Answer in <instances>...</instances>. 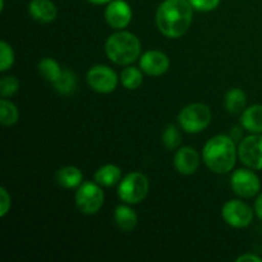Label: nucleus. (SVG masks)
Instances as JSON below:
<instances>
[{
    "instance_id": "f257e3e1",
    "label": "nucleus",
    "mask_w": 262,
    "mask_h": 262,
    "mask_svg": "<svg viewBox=\"0 0 262 262\" xmlns=\"http://www.w3.org/2000/svg\"><path fill=\"white\" fill-rule=\"evenodd\" d=\"M193 10L188 0H164L156 9V26L165 37H182L191 27Z\"/></svg>"
},
{
    "instance_id": "f03ea898",
    "label": "nucleus",
    "mask_w": 262,
    "mask_h": 262,
    "mask_svg": "<svg viewBox=\"0 0 262 262\" xmlns=\"http://www.w3.org/2000/svg\"><path fill=\"white\" fill-rule=\"evenodd\" d=\"M238 147L228 135H217L210 138L202 148L205 165L216 174H227L235 166Z\"/></svg>"
},
{
    "instance_id": "7ed1b4c3",
    "label": "nucleus",
    "mask_w": 262,
    "mask_h": 262,
    "mask_svg": "<svg viewBox=\"0 0 262 262\" xmlns=\"http://www.w3.org/2000/svg\"><path fill=\"white\" fill-rule=\"evenodd\" d=\"M105 54L117 66H130L141 54V41L135 33L119 30L112 33L105 42Z\"/></svg>"
},
{
    "instance_id": "20e7f679",
    "label": "nucleus",
    "mask_w": 262,
    "mask_h": 262,
    "mask_svg": "<svg viewBox=\"0 0 262 262\" xmlns=\"http://www.w3.org/2000/svg\"><path fill=\"white\" fill-rule=\"evenodd\" d=\"M150 182L143 173L133 171L123 177L118 186V197L128 205H137L147 197Z\"/></svg>"
},
{
    "instance_id": "39448f33",
    "label": "nucleus",
    "mask_w": 262,
    "mask_h": 262,
    "mask_svg": "<svg viewBox=\"0 0 262 262\" xmlns=\"http://www.w3.org/2000/svg\"><path fill=\"white\" fill-rule=\"evenodd\" d=\"M211 123V110L207 105L194 102L184 106L178 114V124L184 132L200 133Z\"/></svg>"
},
{
    "instance_id": "423d86ee",
    "label": "nucleus",
    "mask_w": 262,
    "mask_h": 262,
    "mask_svg": "<svg viewBox=\"0 0 262 262\" xmlns=\"http://www.w3.org/2000/svg\"><path fill=\"white\" fill-rule=\"evenodd\" d=\"M105 194L101 186L96 182H83L77 188L74 202L79 212L84 215H95L104 206Z\"/></svg>"
},
{
    "instance_id": "0eeeda50",
    "label": "nucleus",
    "mask_w": 262,
    "mask_h": 262,
    "mask_svg": "<svg viewBox=\"0 0 262 262\" xmlns=\"http://www.w3.org/2000/svg\"><path fill=\"white\" fill-rule=\"evenodd\" d=\"M255 210L242 200H230L222 207V217L229 227L243 229L253 222Z\"/></svg>"
},
{
    "instance_id": "6e6552de",
    "label": "nucleus",
    "mask_w": 262,
    "mask_h": 262,
    "mask_svg": "<svg viewBox=\"0 0 262 262\" xmlns=\"http://www.w3.org/2000/svg\"><path fill=\"white\" fill-rule=\"evenodd\" d=\"M119 77L110 67L96 64L91 67L86 74V82L90 89L97 94H112L115 91Z\"/></svg>"
},
{
    "instance_id": "1a4fd4ad",
    "label": "nucleus",
    "mask_w": 262,
    "mask_h": 262,
    "mask_svg": "<svg viewBox=\"0 0 262 262\" xmlns=\"http://www.w3.org/2000/svg\"><path fill=\"white\" fill-rule=\"evenodd\" d=\"M230 187L237 196L252 199L261 191V181L253 169H237L230 177Z\"/></svg>"
},
{
    "instance_id": "9d476101",
    "label": "nucleus",
    "mask_w": 262,
    "mask_h": 262,
    "mask_svg": "<svg viewBox=\"0 0 262 262\" xmlns=\"http://www.w3.org/2000/svg\"><path fill=\"white\" fill-rule=\"evenodd\" d=\"M238 158L247 168L262 170V133H251L241 140Z\"/></svg>"
},
{
    "instance_id": "9b49d317",
    "label": "nucleus",
    "mask_w": 262,
    "mask_h": 262,
    "mask_svg": "<svg viewBox=\"0 0 262 262\" xmlns=\"http://www.w3.org/2000/svg\"><path fill=\"white\" fill-rule=\"evenodd\" d=\"M133 12L125 0H112L105 8V20L113 30H124L132 22Z\"/></svg>"
},
{
    "instance_id": "f8f14e48",
    "label": "nucleus",
    "mask_w": 262,
    "mask_h": 262,
    "mask_svg": "<svg viewBox=\"0 0 262 262\" xmlns=\"http://www.w3.org/2000/svg\"><path fill=\"white\" fill-rule=\"evenodd\" d=\"M170 60L163 51L148 50L140 56V68L147 76L159 77L168 72Z\"/></svg>"
},
{
    "instance_id": "ddd939ff",
    "label": "nucleus",
    "mask_w": 262,
    "mask_h": 262,
    "mask_svg": "<svg viewBox=\"0 0 262 262\" xmlns=\"http://www.w3.org/2000/svg\"><path fill=\"white\" fill-rule=\"evenodd\" d=\"M174 168L182 176H192L200 166V155L192 146H182L174 155Z\"/></svg>"
},
{
    "instance_id": "4468645a",
    "label": "nucleus",
    "mask_w": 262,
    "mask_h": 262,
    "mask_svg": "<svg viewBox=\"0 0 262 262\" xmlns=\"http://www.w3.org/2000/svg\"><path fill=\"white\" fill-rule=\"evenodd\" d=\"M28 14L40 23H51L58 17V8L51 0H31L28 3Z\"/></svg>"
},
{
    "instance_id": "2eb2a0df",
    "label": "nucleus",
    "mask_w": 262,
    "mask_h": 262,
    "mask_svg": "<svg viewBox=\"0 0 262 262\" xmlns=\"http://www.w3.org/2000/svg\"><path fill=\"white\" fill-rule=\"evenodd\" d=\"M241 127L248 133H262V105L246 107L241 114Z\"/></svg>"
},
{
    "instance_id": "dca6fc26",
    "label": "nucleus",
    "mask_w": 262,
    "mask_h": 262,
    "mask_svg": "<svg viewBox=\"0 0 262 262\" xmlns=\"http://www.w3.org/2000/svg\"><path fill=\"white\" fill-rule=\"evenodd\" d=\"M58 184L63 188L73 189L78 188L83 183V174L79 168L74 165H67L59 169L55 174Z\"/></svg>"
},
{
    "instance_id": "f3484780",
    "label": "nucleus",
    "mask_w": 262,
    "mask_h": 262,
    "mask_svg": "<svg viewBox=\"0 0 262 262\" xmlns=\"http://www.w3.org/2000/svg\"><path fill=\"white\" fill-rule=\"evenodd\" d=\"M114 220L117 227L123 232H132L138 224V216L130 205H118L114 210Z\"/></svg>"
},
{
    "instance_id": "a211bd4d",
    "label": "nucleus",
    "mask_w": 262,
    "mask_h": 262,
    "mask_svg": "<svg viewBox=\"0 0 262 262\" xmlns=\"http://www.w3.org/2000/svg\"><path fill=\"white\" fill-rule=\"evenodd\" d=\"M122 169L115 164H105L100 166L94 174V179L101 187H114L122 181Z\"/></svg>"
},
{
    "instance_id": "6ab92c4d",
    "label": "nucleus",
    "mask_w": 262,
    "mask_h": 262,
    "mask_svg": "<svg viewBox=\"0 0 262 262\" xmlns=\"http://www.w3.org/2000/svg\"><path fill=\"white\" fill-rule=\"evenodd\" d=\"M247 105V95L242 89H230L224 96V107L229 114L238 115L242 114Z\"/></svg>"
},
{
    "instance_id": "aec40b11",
    "label": "nucleus",
    "mask_w": 262,
    "mask_h": 262,
    "mask_svg": "<svg viewBox=\"0 0 262 262\" xmlns=\"http://www.w3.org/2000/svg\"><path fill=\"white\" fill-rule=\"evenodd\" d=\"M77 83H78V79H77L76 73L69 69H63L59 78L53 83V87L59 95L68 96L76 91Z\"/></svg>"
},
{
    "instance_id": "412c9836",
    "label": "nucleus",
    "mask_w": 262,
    "mask_h": 262,
    "mask_svg": "<svg viewBox=\"0 0 262 262\" xmlns=\"http://www.w3.org/2000/svg\"><path fill=\"white\" fill-rule=\"evenodd\" d=\"M119 79L124 89L133 91V90L140 89L141 84L143 83V72L141 68L127 66L120 72Z\"/></svg>"
},
{
    "instance_id": "4be33fe9",
    "label": "nucleus",
    "mask_w": 262,
    "mask_h": 262,
    "mask_svg": "<svg viewBox=\"0 0 262 262\" xmlns=\"http://www.w3.org/2000/svg\"><path fill=\"white\" fill-rule=\"evenodd\" d=\"M37 71L43 79H46V81L53 84L59 78L63 69H61V67L59 66V63L55 59L43 58L38 61Z\"/></svg>"
},
{
    "instance_id": "5701e85b",
    "label": "nucleus",
    "mask_w": 262,
    "mask_h": 262,
    "mask_svg": "<svg viewBox=\"0 0 262 262\" xmlns=\"http://www.w3.org/2000/svg\"><path fill=\"white\" fill-rule=\"evenodd\" d=\"M19 120L18 107L7 97L0 100V123L4 127H12Z\"/></svg>"
},
{
    "instance_id": "b1692460",
    "label": "nucleus",
    "mask_w": 262,
    "mask_h": 262,
    "mask_svg": "<svg viewBox=\"0 0 262 262\" xmlns=\"http://www.w3.org/2000/svg\"><path fill=\"white\" fill-rule=\"evenodd\" d=\"M163 143L168 150H177L182 143V135L178 127L174 124H169L163 132Z\"/></svg>"
},
{
    "instance_id": "393cba45",
    "label": "nucleus",
    "mask_w": 262,
    "mask_h": 262,
    "mask_svg": "<svg viewBox=\"0 0 262 262\" xmlns=\"http://www.w3.org/2000/svg\"><path fill=\"white\" fill-rule=\"evenodd\" d=\"M14 60V51H13L12 46L7 41H2L0 42V72L4 73L8 69L12 68Z\"/></svg>"
},
{
    "instance_id": "a878e982",
    "label": "nucleus",
    "mask_w": 262,
    "mask_h": 262,
    "mask_svg": "<svg viewBox=\"0 0 262 262\" xmlns=\"http://www.w3.org/2000/svg\"><path fill=\"white\" fill-rule=\"evenodd\" d=\"M20 82L14 76H5L0 79V95L2 97H10L19 90Z\"/></svg>"
},
{
    "instance_id": "bb28decb",
    "label": "nucleus",
    "mask_w": 262,
    "mask_h": 262,
    "mask_svg": "<svg viewBox=\"0 0 262 262\" xmlns=\"http://www.w3.org/2000/svg\"><path fill=\"white\" fill-rule=\"evenodd\" d=\"M197 12H212L220 4V0H188Z\"/></svg>"
},
{
    "instance_id": "cd10ccee",
    "label": "nucleus",
    "mask_w": 262,
    "mask_h": 262,
    "mask_svg": "<svg viewBox=\"0 0 262 262\" xmlns=\"http://www.w3.org/2000/svg\"><path fill=\"white\" fill-rule=\"evenodd\" d=\"M12 206V197L5 187H0V217H4Z\"/></svg>"
},
{
    "instance_id": "c85d7f7f",
    "label": "nucleus",
    "mask_w": 262,
    "mask_h": 262,
    "mask_svg": "<svg viewBox=\"0 0 262 262\" xmlns=\"http://www.w3.org/2000/svg\"><path fill=\"white\" fill-rule=\"evenodd\" d=\"M237 262H262V258L255 253H246V255L239 256Z\"/></svg>"
},
{
    "instance_id": "c756f323",
    "label": "nucleus",
    "mask_w": 262,
    "mask_h": 262,
    "mask_svg": "<svg viewBox=\"0 0 262 262\" xmlns=\"http://www.w3.org/2000/svg\"><path fill=\"white\" fill-rule=\"evenodd\" d=\"M255 214L256 216L258 217V219L262 222V192L257 194V197H256V201H255Z\"/></svg>"
},
{
    "instance_id": "7c9ffc66",
    "label": "nucleus",
    "mask_w": 262,
    "mask_h": 262,
    "mask_svg": "<svg viewBox=\"0 0 262 262\" xmlns=\"http://www.w3.org/2000/svg\"><path fill=\"white\" fill-rule=\"evenodd\" d=\"M89 3H91V4L94 5H104V4H109L112 0H87Z\"/></svg>"
},
{
    "instance_id": "2f4dec72",
    "label": "nucleus",
    "mask_w": 262,
    "mask_h": 262,
    "mask_svg": "<svg viewBox=\"0 0 262 262\" xmlns=\"http://www.w3.org/2000/svg\"><path fill=\"white\" fill-rule=\"evenodd\" d=\"M0 10H4V0H0Z\"/></svg>"
}]
</instances>
